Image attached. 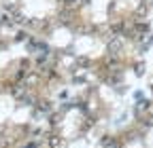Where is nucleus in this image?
Here are the masks:
<instances>
[{"label": "nucleus", "mask_w": 153, "mask_h": 148, "mask_svg": "<svg viewBox=\"0 0 153 148\" xmlns=\"http://www.w3.org/2000/svg\"><path fill=\"white\" fill-rule=\"evenodd\" d=\"M117 51H121V42H119V40H111V42H108V53L115 55Z\"/></svg>", "instance_id": "1"}]
</instances>
